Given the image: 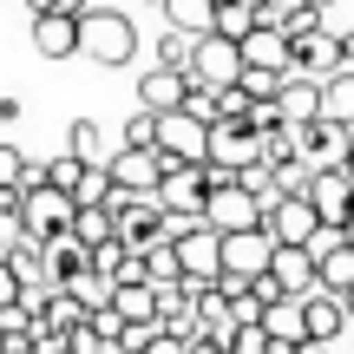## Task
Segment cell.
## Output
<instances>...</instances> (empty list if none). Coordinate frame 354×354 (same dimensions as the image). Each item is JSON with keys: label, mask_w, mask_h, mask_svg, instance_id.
I'll return each mask as SVG.
<instances>
[{"label": "cell", "mask_w": 354, "mask_h": 354, "mask_svg": "<svg viewBox=\"0 0 354 354\" xmlns=\"http://www.w3.org/2000/svg\"><path fill=\"white\" fill-rule=\"evenodd\" d=\"M342 171H348V184H354V151H348V165H342Z\"/></svg>", "instance_id": "obj_45"}, {"label": "cell", "mask_w": 354, "mask_h": 354, "mask_svg": "<svg viewBox=\"0 0 354 354\" xmlns=\"http://www.w3.org/2000/svg\"><path fill=\"white\" fill-rule=\"evenodd\" d=\"M105 171H112V184H118V190H131V197H151L158 177H165V158L145 151V145H118V151L105 158Z\"/></svg>", "instance_id": "obj_11"}, {"label": "cell", "mask_w": 354, "mask_h": 354, "mask_svg": "<svg viewBox=\"0 0 354 354\" xmlns=\"http://www.w3.org/2000/svg\"><path fill=\"white\" fill-rule=\"evenodd\" d=\"M302 315H308V335H315V342H335V335L348 328V308H342V295H335V289L302 295Z\"/></svg>", "instance_id": "obj_20"}, {"label": "cell", "mask_w": 354, "mask_h": 354, "mask_svg": "<svg viewBox=\"0 0 354 354\" xmlns=\"http://www.w3.org/2000/svg\"><path fill=\"white\" fill-rule=\"evenodd\" d=\"M269 276L282 282V295H315L322 276H315V250L308 243H276V256H269Z\"/></svg>", "instance_id": "obj_13"}, {"label": "cell", "mask_w": 354, "mask_h": 354, "mask_svg": "<svg viewBox=\"0 0 354 354\" xmlns=\"http://www.w3.org/2000/svg\"><path fill=\"white\" fill-rule=\"evenodd\" d=\"M112 171H105V165H86V171H79V190H73V203H112Z\"/></svg>", "instance_id": "obj_30"}, {"label": "cell", "mask_w": 354, "mask_h": 354, "mask_svg": "<svg viewBox=\"0 0 354 354\" xmlns=\"http://www.w3.org/2000/svg\"><path fill=\"white\" fill-rule=\"evenodd\" d=\"M256 158H263V145H256V131L243 125V118H216L210 125V165L243 171V165H256Z\"/></svg>", "instance_id": "obj_14"}, {"label": "cell", "mask_w": 354, "mask_h": 354, "mask_svg": "<svg viewBox=\"0 0 354 354\" xmlns=\"http://www.w3.org/2000/svg\"><path fill=\"white\" fill-rule=\"evenodd\" d=\"M289 73H308V79L342 73V33H328V26H295L289 33Z\"/></svg>", "instance_id": "obj_6"}, {"label": "cell", "mask_w": 354, "mask_h": 354, "mask_svg": "<svg viewBox=\"0 0 354 354\" xmlns=\"http://www.w3.org/2000/svg\"><path fill=\"white\" fill-rule=\"evenodd\" d=\"M105 354H131V348H105Z\"/></svg>", "instance_id": "obj_48"}, {"label": "cell", "mask_w": 354, "mask_h": 354, "mask_svg": "<svg viewBox=\"0 0 354 354\" xmlns=\"http://www.w3.org/2000/svg\"><path fill=\"white\" fill-rule=\"evenodd\" d=\"M308 203H315L322 230H342L348 216H354V184H348V171H342V165H335V171H315V177H308Z\"/></svg>", "instance_id": "obj_12"}, {"label": "cell", "mask_w": 354, "mask_h": 354, "mask_svg": "<svg viewBox=\"0 0 354 354\" xmlns=\"http://www.w3.org/2000/svg\"><path fill=\"white\" fill-rule=\"evenodd\" d=\"M171 243H177V263H184V282H190V289H203V282L223 276V230L190 223L184 236H171Z\"/></svg>", "instance_id": "obj_4"}, {"label": "cell", "mask_w": 354, "mask_h": 354, "mask_svg": "<svg viewBox=\"0 0 354 354\" xmlns=\"http://www.w3.org/2000/svg\"><path fill=\"white\" fill-rule=\"evenodd\" d=\"M282 79H289V73H276V66H243V79H236V86L250 92V99H276V92H282Z\"/></svg>", "instance_id": "obj_31"}, {"label": "cell", "mask_w": 354, "mask_h": 354, "mask_svg": "<svg viewBox=\"0 0 354 354\" xmlns=\"http://www.w3.org/2000/svg\"><path fill=\"white\" fill-rule=\"evenodd\" d=\"M73 210H79V203H73V190L46 184V177L20 190V223H26V236H39V243H53L59 230H73Z\"/></svg>", "instance_id": "obj_2"}, {"label": "cell", "mask_w": 354, "mask_h": 354, "mask_svg": "<svg viewBox=\"0 0 354 354\" xmlns=\"http://www.w3.org/2000/svg\"><path fill=\"white\" fill-rule=\"evenodd\" d=\"M256 26V0H223V7H216V33L223 39H243Z\"/></svg>", "instance_id": "obj_29"}, {"label": "cell", "mask_w": 354, "mask_h": 354, "mask_svg": "<svg viewBox=\"0 0 354 354\" xmlns=\"http://www.w3.org/2000/svg\"><path fill=\"white\" fill-rule=\"evenodd\" d=\"M236 46H243V66H276V73H289V33H282V26H263V20H256Z\"/></svg>", "instance_id": "obj_18"}, {"label": "cell", "mask_w": 354, "mask_h": 354, "mask_svg": "<svg viewBox=\"0 0 354 354\" xmlns=\"http://www.w3.org/2000/svg\"><path fill=\"white\" fill-rule=\"evenodd\" d=\"M342 236H348V243H354V216H348V223H342Z\"/></svg>", "instance_id": "obj_44"}, {"label": "cell", "mask_w": 354, "mask_h": 354, "mask_svg": "<svg viewBox=\"0 0 354 354\" xmlns=\"http://www.w3.org/2000/svg\"><path fill=\"white\" fill-rule=\"evenodd\" d=\"M79 53L92 66H131L138 59V26L118 7H86L79 13Z\"/></svg>", "instance_id": "obj_1"}, {"label": "cell", "mask_w": 354, "mask_h": 354, "mask_svg": "<svg viewBox=\"0 0 354 354\" xmlns=\"http://www.w3.org/2000/svg\"><path fill=\"white\" fill-rule=\"evenodd\" d=\"M86 269H92V243H79L73 230H59V236L46 243V282H53V289H66V282L86 276Z\"/></svg>", "instance_id": "obj_17"}, {"label": "cell", "mask_w": 354, "mask_h": 354, "mask_svg": "<svg viewBox=\"0 0 354 354\" xmlns=\"http://www.w3.org/2000/svg\"><path fill=\"white\" fill-rule=\"evenodd\" d=\"M165 26H184V33H210V26H216V0H165Z\"/></svg>", "instance_id": "obj_26"}, {"label": "cell", "mask_w": 354, "mask_h": 354, "mask_svg": "<svg viewBox=\"0 0 354 354\" xmlns=\"http://www.w3.org/2000/svg\"><path fill=\"white\" fill-rule=\"evenodd\" d=\"M66 289H73V295H79L86 308H105V302H112V276H99V269H86V276H73Z\"/></svg>", "instance_id": "obj_32"}, {"label": "cell", "mask_w": 354, "mask_h": 354, "mask_svg": "<svg viewBox=\"0 0 354 354\" xmlns=\"http://www.w3.org/2000/svg\"><path fill=\"white\" fill-rule=\"evenodd\" d=\"M342 308H348V328H354V289H342Z\"/></svg>", "instance_id": "obj_43"}, {"label": "cell", "mask_w": 354, "mask_h": 354, "mask_svg": "<svg viewBox=\"0 0 354 354\" xmlns=\"http://www.w3.org/2000/svg\"><path fill=\"white\" fill-rule=\"evenodd\" d=\"M145 354H190V342H184V335H171V328H158L151 342H145Z\"/></svg>", "instance_id": "obj_38"}, {"label": "cell", "mask_w": 354, "mask_h": 354, "mask_svg": "<svg viewBox=\"0 0 354 354\" xmlns=\"http://www.w3.org/2000/svg\"><path fill=\"white\" fill-rule=\"evenodd\" d=\"M138 7H165V0H138Z\"/></svg>", "instance_id": "obj_46"}, {"label": "cell", "mask_w": 354, "mask_h": 354, "mask_svg": "<svg viewBox=\"0 0 354 354\" xmlns=\"http://www.w3.org/2000/svg\"><path fill=\"white\" fill-rule=\"evenodd\" d=\"M158 151L165 158H184V165H203L210 158V125H203L197 112H158Z\"/></svg>", "instance_id": "obj_7"}, {"label": "cell", "mask_w": 354, "mask_h": 354, "mask_svg": "<svg viewBox=\"0 0 354 354\" xmlns=\"http://www.w3.org/2000/svg\"><path fill=\"white\" fill-rule=\"evenodd\" d=\"M86 328L99 335V342H112V348H118V335H125V315H118V308L105 302V308H92V315H86Z\"/></svg>", "instance_id": "obj_34"}, {"label": "cell", "mask_w": 354, "mask_h": 354, "mask_svg": "<svg viewBox=\"0 0 354 354\" xmlns=\"http://www.w3.org/2000/svg\"><path fill=\"white\" fill-rule=\"evenodd\" d=\"M66 151L73 158H86V165H105V131H99V118H73V125H66Z\"/></svg>", "instance_id": "obj_25"}, {"label": "cell", "mask_w": 354, "mask_h": 354, "mask_svg": "<svg viewBox=\"0 0 354 354\" xmlns=\"http://www.w3.org/2000/svg\"><path fill=\"white\" fill-rule=\"evenodd\" d=\"M20 295H26V282H20V269H13L7 256H0V308H13V302H20Z\"/></svg>", "instance_id": "obj_37"}, {"label": "cell", "mask_w": 354, "mask_h": 354, "mask_svg": "<svg viewBox=\"0 0 354 354\" xmlns=\"http://www.w3.org/2000/svg\"><path fill=\"white\" fill-rule=\"evenodd\" d=\"M145 276H151V282H184V263H177V243L171 236L145 250Z\"/></svg>", "instance_id": "obj_28"}, {"label": "cell", "mask_w": 354, "mask_h": 354, "mask_svg": "<svg viewBox=\"0 0 354 354\" xmlns=\"http://www.w3.org/2000/svg\"><path fill=\"white\" fill-rule=\"evenodd\" d=\"M342 66H354V26L342 33Z\"/></svg>", "instance_id": "obj_42"}, {"label": "cell", "mask_w": 354, "mask_h": 354, "mask_svg": "<svg viewBox=\"0 0 354 354\" xmlns=\"http://www.w3.org/2000/svg\"><path fill=\"white\" fill-rule=\"evenodd\" d=\"M295 138H302V158L315 171L348 165V151H354V125H342V118H308V125H295Z\"/></svg>", "instance_id": "obj_9"}, {"label": "cell", "mask_w": 354, "mask_h": 354, "mask_svg": "<svg viewBox=\"0 0 354 354\" xmlns=\"http://www.w3.org/2000/svg\"><path fill=\"white\" fill-rule=\"evenodd\" d=\"M33 53L39 59H73L79 53V20L73 13H33Z\"/></svg>", "instance_id": "obj_16"}, {"label": "cell", "mask_w": 354, "mask_h": 354, "mask_svg": "<svg viewBox=\"0 0 354 354\" xmlns=\"http://www.w3.org/2000/svg\"><path fill=\"white\" fill-rule=\"evenodd\" d=\"M335 342H315V335H302V342H295V354H328Z\"/></svg>", "instance_id": "obj_40"}, {"label": "cell", "mask_w": 354, "mask_h": 354, "mask_svg": "<svg viewBox=\"0 0 354 354\" xmlns=\"http://www.w3.org/2000/svg\"><path fill=\"white\" fill-rule=\"evenodd\" d=\"M86 7H92V0H46V13H73V20H79Z\"/></svg>", "instance_id": "obj_39"}, {"label": "cell", "mask_w": 354, "mask_h": 354, "mask_svg": "<svg viewBox=\"0 0 354 354\" xmlns=\"http://www.w3.org/2000/svg\"><path fill=\"white\" fill-rule=\"evenodd\" d=\"M125 145H145V151H158V112H145V105H138V112L125 118Z\"/></svg>", "instance_id": "obj_33"}, {"label": "cell", "mask_w": 354, "mask_h": 354, "mask_svg": "<svg viewBox=\"0 0 354 354\" xmlns=\"http://www.w3.org/2000/svg\"><path fill=\"white\" fill-rule=\"evenodd\" d=\"M190 92V73H177V66H151V73H138V105L145 112H177Z\"/></svg>", "instance_id": "obj_15"}, {"label": "cell", "mask_w": 354, "mask_h": 354, "mask_svg": "<svg viewBox=\"0 0 354 354\" xmlns=\"http://www.w3.org/2000/svg\"><path fill=\"white\" fill-rule=\"evenodd\" d=\"M190 79H203V86H236V79H243V46H236V39H223L216 26H210V33H197Z\"/></svg>", "instance_id": "obj_8"}, {"label": "cell", "mask_w": 354, "mask_h": 354, "mask_svg": "<svg viewBox=\"0 0 354 354\" xmlns=\"http://www.w3.org/2000/svg\"><path fill=\"white\" fill-rule=\"evenodd\" d=\"M190 53H197V33H184V26H165V39H158V66H177V73H190Z\"/></svg>", "instance_id": "obj_27"}, {"label": "cell", "mask_w": 354, "mask_h": 354, "mask_svg": "<svg viewBox=\"0 0 354 354\" xmlns=\"http://www.w3.org/2000/svg\"><path fill=\"white\" fill-rule=\"evenodd\" d=\"M263 230L276 243H315L322 236V216H315V203H308V190H282V197H269L263 203Z\"/></svg>", "instance_id": "obj_3"}, {"label": "cell", "mask_w": 354, "mask_h": 354, "mask_svg": "<svg viewBox=\"0 0 354 354\" xmlns=\"http://www.w3.org/2000/svg\"><path fill=\"white\" fill-rule=\"evenodd\" d=\"M203 223L223 230V236H230V230H256V223H263V197H256L243 177H230V184L210 190V203H203Z\"/></svg>", "instance_id": "obj_5"}, {"label": "cell", "mask_w": 354, "mask_h": 354, "mask_svg": "<svg viewBox=\"0 0 354 354\" xmlns=\"http://www.w3.org/2000/svg\"><path fill=\"white\" fill-rule=\"evenodd\" d=\"M20 118V99H0V125H13Z\"/></svg>", "instance_id": "obj_41"}, {"label": "cell", "mask_w": 354, "mask_h": 354, "mask_svg": "<svg viewBox=\"0 0 354 354\" xmlns=\"http://www.w3.org/2000/svg\"><path fill=\"white\" fill-rule=\"evenodd\" d=\"M112 308L125 322H158V289L151 282H112Z\"/></svg>", "instance_id": "obj_23"}, {"label": "cell", "mask_w": 354, "mask_h": 354, "mask_svg": "<svg viewBox=\"0 0 354 354\" xmlns=\"http://www.w3.org/2000/svg\"><path fill=\"white\" fill-rule=\"evenodd\" d=\"M263 328L276 335V342H302V335H308L302 295H282V302H269V308H263Z\"/></svg>", "instance_id": "obj_22"}, {"label": "cell", "mask_w": 354, "mask_h": 354, "mask_svg": "<svg viewBox=\"0 0 354 354\" xmlns=\"http://www.w3.org/2000/svg\"><path fill=\"white\" fill-rule=\"evenodd\" d=\"M315 7H322V13H328V7H335V0H315Z\"/></svg>", "instance_id": "obj_47"}, {"label": "cell", "mask_w": 354, "mask_h": 354, "mask_svg": "<svg viewBox=\"0 0 354 354\" xmlns=\"http://www.w3.org/2000/svg\"><path fill=\"white\" fill-rule=\"evenodd\" d=\"M276 105H282V118H289V125H308V118H322V79L289 73V79H282V92H276Z\"/></svg>", "instance_id": "obj_19"}, {"label": "cell", "mask_w": 354, "mask_h": 354, "mask_svg": "<svg viewBox=\"0 0 354 354\" xmlns=\"http://www.w3.org/2000/svg\"><path fill=\"white\" fill-rule=\"evenodd\" d=\"M308 177H315V165L308 158H289V165H276V190H308Z\"/></svg>", "instance_id": "obj_36"}, {"label": "cell", "mask_w": 354, "mask_h": 354, "mask_svg": "<svg viewBox=\"0 0 354 354\" xmlns=\"http://www.w3.org/2000/svg\"><path fill=\"white\" fill-rule=\"evenodd\" d=\"M269 256H276V236H269L263 223H256V230H230V236H223V276L256 282L269 269Z\"/></svg>", "instance_id": "obj_10"}, {"label": "cell", "mask_w": 354, "mask_h": 354, "mask_svg": "<svg viewBox=\"0 0 354 354\" xmlns=\"http://www.w3.org/2000/svg\"><path fill=\"white\" fill-rule=\"evenodd\" d=\"M73 236H79V243H92V250H99V243H112V236H118L112 203H79V210H73Z\"/></svg>", "instance_id": "obj_21"}, {"label": "cell", "mask_w": 354, "mask_h": 354, "mask_svg": "<svg viewBox=\"0 0 354 354\" xmlns=\"http://www.w3.org/2000/svg\"><path fill=\"white\" fill-rule=\"evenodd\" d=\"M79 171H86V158H73V151H59L46 165V184H59V190H79Z\"/></svg>", "instance_id": "obj_35"}, {"label": "cell", "mask_w": 354, "mask_h": 354, "mask_svg": "<svg viewBox=\"0 0 354 354\" xmlns=\"http://www.w3.org/2000/svg\"><path fill=\"white\" fill-rule=\"evenodd\" d=\"M322 118H342V125H354V66H342V73L322 79Z\"/></svg>", "instance_id": "obj_24"}]
</instances>
